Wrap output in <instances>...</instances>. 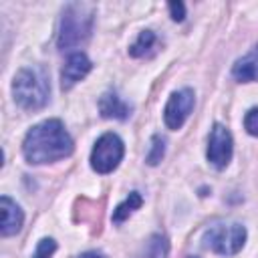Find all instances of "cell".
<instances>
[{
	"label": "cell",
	"mask_w": 258,
	"mask_h": 258,
	"mask_svg": "<svg viewBox=\"0 0 258 258\" xmlns=\"http://www.w3.org/2000/svg\"><path fill=\"white\" fill-rule=\"evenodd\" d=\"M73 149L75 143L60 119H46L34 125L22 141L24 159L32 165L64 159L73 153Z\"/></svg>",
	"instance_id": "obj_1"
},
{
	"label": "cell",
	"mask_w": 258,
	"mask_h": 258,
	"mask_svg": "<svg viewBox=\"0 0 258 258\" xmlns=\"http://www.w3.org/2000/svg\"><path fill=\"white\" fill-rule=\"evenodd\" d=\"M95 22V6L87 2H71L64 6L58 26L56 44L60 50L81 46L89 40Z\"/></svg>",
	"instance_id": "obj_2"
},
{
	"label": "cell",
	"mask_w": 258,
	"mask_h": 258,
	"mask_svg": "<svg viewBox=\"0 0 258 258\" xmlns=\"http://www.w3.org/2000/svg\"><path fill=\"white\" fill-rule=\"evenodd\" d=\"M12 95L16 105L26 111L42 109L50 97V83L46 71L40 67L20 69L12 81Z\"/></svg>",
	"instance_id": "obj_3"
},
{
	"label": "cell",
	"mask_w": 258,
	"mask_h": 258,
	"mask_svg": "<svg viewBox=\"0 0 258 258\" xmlns=\"http://www.w3.org/2000/svg\"><path fill=\"white\" fill-rule=\"evenodd\" d=\"M246 242V228L242 224H220L212 226L204 234V246L222 256H234Z\"/></svg>",
	"instance_id": "obj_4"
},
{
	"label": "cell",
	"mask_w": 258,
	"mask_h": 258,
	"mask_svg": "<svg viewBox=\"0 0 258 258\" xmlns=\"http://www.w3.org/2000/svg\"><path fill=\"white\" fill-rule=\"evenodd\" d=\"M125 145L117 133H103L91 151V167L97 173H111L123 159Z\"/></svg>",
	"instance_id": "obj_5"
},
{
	"label": "cell",
	"mask_w": 258,
	"mask_h": 258,
	"mask_svg": "<svg viewBox=\"0 0 258 258\" xmlns=\"http://www.w3.org/2000/svg\"><path fill=\"white\" fill-rule=\"evenodd\" d=\"M194 103H196V95L191 89H179L175 93H171V97L167 99L165 103V109H163V121L169 129H179L185 119L189 117L191 109H194Z\"/></svg>",
	"instance_id": "obj_6"
},
{
	"label": "cell",
	"mask_w": 258,
	"mask_h": 258,
	"mask_svg": "<svg viewBox=\"0 0 258 258\" xmlns=\"http://www.w3.org/2000/svg\"><path fill=\"white\" fill-rule=\"evenodd\" d=\"M232 135L230 131L222 125V123H216L210 131V137H208V161L218 167V169H224L230 159H232Z\"/></svg>",
	"instance_id": "obj_7"
},
{
	"label": "cell",
	"mask_w": 258,
	"mask_h": 258,
	"mask_svg": "<svg viewBox=\"0 0 258 258\" xmlns=\"http://www.w3.org/2000/svg\"><path fill=\"white\" fill-rule=\"evenodd\" d=\"M91 69H93V62L89 60V56L85 52H73L67 58L64 67L60 71V87H62V91H69L71 87H75L81 79H85L89 75Z\"/></svg>",
	"instance_id": "obj_8"
},
{
	"label": "cell",
	"mask_w": 258,
	"mask_h": 258,
	"mask_svg": "<svg viewBox=\"0 0 258 258\" xmlns=\"http://www.w3.org/2000/svg\"><path fill=\"white\" fill-rule=\"evenodd\" d=\"M0 214H2V222H0V234L6 238V236H12L16 232H20L22 228V222H24V214L20 210V206L10 200L8 196H2L0 198Z\"/></svg>",
	"instance_id": "obj_9"
},
{
	"label": "cell",
	"mask_w": 258,
	"mask_h": 258,
	"mask_svg": "<svg viewBox=\"0 0 258 258\" xmlns=\"http://www.w3.org/2000/svg\"><path fill=\"white\" fill-rule=\"evenodd\" d=\"M99 111L105 119H119L125 121L131 115V107L113 91H107L99 99Z\"/></svg>",
	"instance_id": "obj_10"
},
{
	"label": "cell",
	"mask_w": 258,
	"mask_h": 258,
	"mask_svg": "<svg viewBox=\"0 0 258 258\" xmlns=\"http://www.w3.org/2000/svg\"><path fill=\"white\" fill-rule=\"evenodd\" d=\"M232 77L240 83L258 81V46H254L248 54L238 58L232 67Z\"/></svg>",
	"instance_id": "obj_11"
},
{
	"label": "cell",
	"mask_w": 258,
	"mask_h": 258,
	"mask_svg": "<svg viewBox=\"0 0 258 258\" xmlns=\"http://www.w3.org/2000/svg\"><path fill=\"white\" fill-rule=\"evenodd\" d=\"M169 254V240L163 234H153L147 238V242L139 248V252L133 258H167Z\"/></svg>",
	"instance_id": "obj_12"
},
{
	"label": "cell",
	"mask_w": 258,
	"mask_h": 258,
	"mask_svg": "<svg viewBox=\"0 0 258 258\" xmlns=\"http://www.w3.org/2000/svg\"><path fill=\"white\" fill-rule=\"evenodd\" d=\"M141 204H143L141 194H139V191H131V194L113 210V222H115V224H121V222L127 220L135 210H139Z\"/></svg>",
	"instance_id": "obj_13"
},
{
	"label": "cell",
	"mask_w": 258,
	"mask_h": 258,
	"mask_svg": "<svg viewBox=\"0 0 258 258\" xmlns=\"http://www.w3.org/2000/svg\"><path fill=\"white\" fill-rule=\"evenodd\" d=\"M155 32L153 30H141L139 36L135 38V42L129 46V54L131 56H145L153 46H155Z\"/></svg>",
	"instance_id": "obj_14"
},
{
	"label": "cell",
	"mask_w": 258,
	"mask_h": 258,
	"mask_svg": "<svg viewBox=\"0 0 258 258\" xmlns=\"http://www.w3.org/2000/svg\"><path fill=\"white\" fill-rule=\"evenodd\" d=\"M163 155H165V139H163L161 135H153V137H151V147H149V151H147L145 161H147L149 165H157V163L163 159Z\"/></svg>",
	"instance_id": "obj_15"
},
{
	"label": "cell",
	"mask_w": 258,
	"mask_h": 258,
	"mask_svg": "<svg viewBox=\"0 0 258 258\" xmlns=\"http://www.w3.org/2000/svg\"><path fill=\"white\" fill-rule=\"evenodd\" d=\"M54 250H56V242H54L52 238H42V240L38 242V246H36L32 258H50Z\"/></svg>",
	"instance_id": "obj_16"
},
{
	"label": "cell",
	"mask_w": 258,
	"mask_h": 258,
	"mask_svg": "<svg viewBox=\"0 0 258 258\" xmlns=\"http://www.w3.org/2000/svg\"><path fill=\"white\" fill-rule=\"evenodd\" d=\"M244 127L250 135L258 137V107H252L244 117Z\"/></svg>",
	"instance_id": "obj_17"
},
{
	"label": "cell",
	"mask_w": 258,
	"mask_h": 258,
	"mask_svg": "<svg viewBox=\"0 0 258 258\" xmlns=\"http://www.w3.org/2000/svg\"><path fill=\"white\" fill-rule=\"evenodd\" d=\"M169 14H171V18H173L175 22L183 20V16H185V6H183V2H169Z\"/></svg>",
	"instance_id": "obj_18"
},
{
	"label": "cell",
	"mask_w": 258,
	"mask_h": 258,
	"mask_svg": "<svg viewBox=\"0 0 258 258\" xmlns=\"http://www.w3.org/2000/svg\"><path fill=\"white\" fill-rule=\"evenodd\" d=\"M79 258H107L103 252H97V250H89V252H85V254H81Z\"/></svg>",
	"instance_id": "obj_19"
}]
</instances>
